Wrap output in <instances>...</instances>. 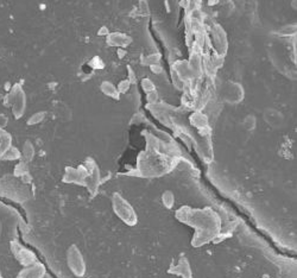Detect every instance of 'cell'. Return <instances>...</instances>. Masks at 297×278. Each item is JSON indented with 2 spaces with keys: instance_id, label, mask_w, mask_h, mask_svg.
I'll use <instances>...</instances> for the list:
<instances>
[{
  "instance_id": "6da1fadb",
  "label": "cell",
  "mask_w": 297,
  "mask_h": 278,
  "mask_svg": "<svg viewBox=\"0 0 297 278\" xmlns=\"http://www.w3.org/2000/svg\"><path fill=\"white\" fill-rule=\"evenodd\" d=\"M5 105L12 108V113L16 119H20L26 110V96L23 87L19 83L13 84L12 89L5 98Z\"/></svg>"
},
{
  "instance_id": "7a4b0ae2",
  "label": "cell",
  "mask_w": 297,
  "mask_h": 278,
  "mask_svg": "<svg viewBox=\"0 0 297 278\" xmlns=\"http://www.w3.org/2000/svg\"><path fill=\"white\" fill-rule=\"evenodd\" d=\"M113 210L118 215L119 219H122L124 223L129 226H133L137 223V215L134 213V209L131 207L129 202L123 198L122 195L115 193L113 195Z\"/></svg>"
},
{
  "instance_id": "3957f363",
  "label": "cell",
  "mask_w": 297,
  "mask_h": 278,
  "mask_svg": "<svg viewBox=\"0 0 297 278\" xmlns=\"http://www.w3.org/2000/svg\"><path fill=\"white\" fill-rule=\"evenodd\" d=\"M67 264L74 276L83 277L86 273V262L76 245H72L67 252Z\"/></svg>"
},
{
  "instance_id": "277c9868",
  "label": "cell",
  "mask_w": 297,
  "mask_h": 278,
  "mask_svg": "<svg viewBox=\"0 0 297 278\" xmlns=\"http://www.w3.org/2000/svg\"><path fill=\"white\" fill-rule=\"evenodd\" d=\"M11 251L13 256L16 257V259L24 266H29L31 264L36 263V256L31 251H29V250L24 248L23 245H20L18 241L11 242Z\"/></svg>"
},
{
  "instance_id": "5b68a950",
  "label": "cell",
  "mask_w": 297,
  "mask_h": 278,
  "mask_svg": "<svg viewBox=\"0 0 297 278\" xmlns=\"http://www.w3.org/2000/svg\"><path fill=\"white\" fill-rule=\"evenodd\" d=\"M45 276V267L40 263H34L20 271L17 278H43Z\"/></svg>"
},
{
  "instance_id": "8992f818",
  "label": "cell",
  "mask_w": 297,
  "mask_h": 278,
  "mask_svg": "<svg viewBox=\"0 0 297 278\" xmlns=\"http://www.w3.org/2000/svg\"><path fill=\"white\" fill-rule=\"evenodd\" d=\"M107 43L111 45V47H120V48H125L131 43V38L127 36V35L124 34H109L107 37Z\"/></svg>"
},
{
  "instance_id": "52a82bcc",
  "label": "cell",
  "mask_w": 297,
  "mask_h": 278,
  "mask_svg": "<svg viewBox=\"0 0 297 278\" xmlns=\"http://www.w3.org/2000/svg\"><path fill=\"white\" fill-rule=\"evenodd\" d=\"M12 146V136L10 132L3 130L0 133V158L4 156V153Z\"/></svg>"
},
{
  "instance_id": "ba28073f",
  "label": "cell",
  "mask_w": 297,
  "mask_h": 278,
  "mask_svg": "<svg viewBox=\"0 0 297 278\" xmlns=\"http://www.w3.org/2000/svg\"><path fill=\"white\" fill-rule=\"evenodd\" d=\"M101 90L105 96H107L109 98H113V99H119V90L118 88L114 87V84H112L111 82H102L101 83Z\"/></svg>"
},
{
  "instance_id": "9c48e42d",
  "label": "cell",
  "mask_w": 297,
  "mask_h": 278,
  "mask_svg": "<svg viewBox=\"0 0 297 278\" xmlns=\"http://www.w3.org/2000/svg\"><path fill=\"white\" fill-rule=\"evenodd\" d=\"M35 156V147L33 145V143L29 142H25L23 146V151H22V157L24 158V162H30L33 161V158Z\"/></svg>"
},
{
  "instance_id": "30bf717a",
  "label": "cell",
  "mask_w": 297,
  "mask_h": 278,
  "mask_svg": "<svg viewBox=\"0 0 297 278\" xmlns=\"http://www.w3.org/2000/svg\"><path fill=\"white\" fill-rule=\"evenodd\" d=\"M20 157H22V152H19V150L17 149V147L11 146L4 153V156L0 158V160H4V161H17V160H19Z\"/></svg>"
},
{
  "instance_id": "8fae6325",
  "label": "cell",
  "mask_w": 297,
  "mask_h": 278,
  "mask_svg": "<svg viewBox=\"0 0 297 278\" xmlns=\"http://www.w3.org/2000/svg\"><path fill=\"white\" fill-rule=\"evenodd\" d=\"M29 175V169L26 167V162H20L15 169V176L16 177H24V176Z\"/></svg>"
},
{
  "instance_id": "7c38bea8",
  "label": "cell",
  "mask_w": 297,
  "mask_h": 278,
  "mask_svg": "<svg viewBox=\"0 0 297 278\" xmlns=\"http://www.w3.org/2000/svg\"><path fill=\"white\" fill-rule=\"evenodd\" d=\"M45 118V112H36V113H34L31 115L29 120H27V125H36V124H40L44 120Z\"/></svg>"
},
{
  "instance_id": "4fadbf2b",
  "label": "cell",
  "mask_w": 297,
  "mask_h": 278,
  "mask_svg": "<svg viewBox=\"0 0 297 278\" xmlns=\"http://www.w3.org/2000/svg\"><path fill=\"white\" fill-rule=\"evenodd\" d=\"M168 196L169 198H167V195H163V201H164V205L168 207V208H171L172 205H174V196H172V194L170 192H168Z\"/></svg>"
},
{
  "instance_id": "5bb4252c",
  "label": "cell",
  "mask_w": 297,
  "mask_h": 278,
  "mask_svg": "<svg viewBox=\"0 0 297 278\" xmlns=\"http://www.w3.org/2000/svg\"><path fill=\"white\" fill-rule=\"evenodd\" d=\"M9 124V117L8 115L0 113V130H4Z\"/></svg>"
},
{
  "instance_id": "9a60e30c",
  "label": "cell",
  "mask_w": 297,
  "mask_h": 278,
  "mask_svg": "<svg viewBox=\"0 0 297 278\" xmlns=\"http://www.w3.org/2000/svg\"><path fill=\"white\" fill-rule=\"evenodd\" d=\"M129 87H130L129 81H123V82H120V84L118 86L119 93H120V91H126L127 88H129Z\"/></svg>"
},
{
  "instance_id": "2e32d148",
  "label": "cell",
  "mask_w": 297,
  "mask_h": 278,
  "mask_svg": "<svg viewBox=\"0 0 297 278\" xmlns=\"http://www.w3.org/2000/svg\"><path fill=\"white\" fill-rule=\"evenodd\" d=\"M0 278H3V274H2V270H0Z\"/></svg>"
},
{
  "instance_id": "e0dca14e",
  "label": "cell",
  "mask_w": 297,
  "mask_h": 278,
  "mask_svg": "<svg viewBox=\"0 0 297 278\" xmlns=\"http://www.w3.org/2000/svg\"><path fill=\"white\" fill-rule=\"evenodd\" d=\"M2 131H3V130H0V133H2Z\"/></svg>"
}]
</instances>
